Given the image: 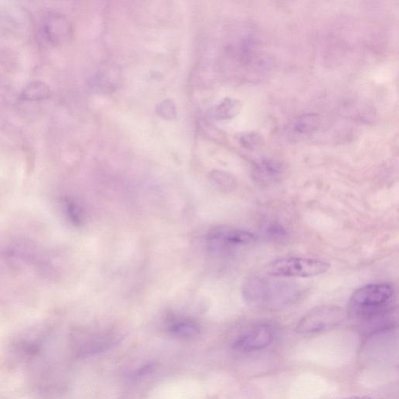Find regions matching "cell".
Listing matches in <instances>:
<instances>
[{"instance_id": "obj_1", "label": "cell", "mask_w": 399, "mask_h": 399, "mask_svg": "<svg viewBox=\"0 0 399 399\" xmlns=\"http://www.w3.org/2000/svg\"><path fill=\"white\" fill-rule=\"evenodd\" d=\"M251 277L243 286V297L249 305L259 308L278 309L294 303L299 289L293 282L278 278Z\"/></svg>"}, {"instance_id": "obj_2", "label": "cell", "mask_w": 399, "mask_h": 399, "mask_svg": "<svg viewBox=\"0 0 399 399\" xmlns=\"http://www.w3.org/2000/svg\"><path fill=\"white\" fill-rule=\"evenodd\" d=\"M395 290L388 283H374L362 286L353 293L350 300V312L362 322L389 309Z\"/></svg>"}, {"instance_id": "obj_3", "label": "cell", "mask_w": 399, "mask_h": 399, "mask_svg": "<svg viewBox=\"0 0 399 399\" xmlns=\"http://www.w3.org/2000/svg\"><path fill=\"white\" fill-rule=\"evenodd\" d=\"M330 267V263L324 259L288 257L272 261L266 271L275 278H310L327 272Z\"/></svg>"}, {"instance_id": "obj_4", "label": "cell", "mask_w": 399, "mask_h": 399, "mask_svg": "<svg viewBox=\"0 0 399 399\" xmlns=\"http://www.w3.org/2000/svg\"><path fill=\"white\" fill-rule=\"evenodd\" d=\"M347 312L342 308L323 305L311 309L296 325V331L312 334L329 330L346 321Z\"/></svg>"}, {"instance_id": "obj_5", "label": "cell", "mask_w": 399, "mask_h": 399, "mask_svg": "<svg viewBox=\"0 0 399 399\" xmlns=\"http://www.w3.org/2000/svg\"><path fill=\"white\" fill-rule=\"evenodd\" d=\"M256 236L251 232L228 226H217L208 231L207 244L210 251L227 253L255 243Z\"/></svg>"}, {"instance_id": "obj_6", "label": "cell", "mask_w": 399, "mask_h": 399, "mask_svg": "<svg viewBox=\"0 0 399 399\" xmlns=\"http://www.w3.org/2000/svg\"><path fill=\"white\" fill-rule=\"evenodd\" d=\"M275 330L270 324H259L239 336L233 343L235 350L253 353L265 349L274 340Z\"/></svg>"}, {"instance_id": "obj_7", "label": "cell", "mask_w": 399, "mask_h": 399, "mask_svg": "<svg viewBox=\"0 0 399 399\" xmlns=\"http://www.w3.org/2000/svg\"><path fill=\"white\" fill-rule=\"evenodd\" d=\"M39 30L42 39L51 46L63 44L72 33L70 21L60 13H49L42 19Z\"/></svg>"}, {"instance_id": "obj_8", "label": "cell", "mask_w": 399, "mask_h": 399, "mask_svg": "<svg viewBox=\"0 0 399 399\" xmlns=\"http://www.w3.org/2000/svg\"><path fill=\"white\" fill-rule=\"evenodd\" d=\"M285 165L273 159L265 158L253 163L252 176L260 184H271L280 180L284 175Z\"/></svg>"}, {"instance_id": "obj_9", "label": "cell", "mask_w": 399, "mask_h": 399, "mask_svg": "<svg viewBox=\"0 0 399 399\" xmlns=\"http://www.w3.org/2000/svg\"><path fill=\"white\" fill-rule=\"evenodd\" d=\"M242 110L241 101L234 98H226L217 105L214 111L217 120H227L236 117Z\"/></svg>"}, {"instance_id": "obj_10", "label": "cell", "mask_w": 399, "mask_h": 399, "mask_svg": "<svg viewBox=\"0 0 399 399\" xmlns=\"http://www.w3.org/2000/svg\"><path fill=\"white\" fill-rule=\"evenodd\" d=\"M51 96L49 87L40 81L33 82L27 84L21 91L20 98L27 101H42L49 99Z\"/></svg>"}, {"instance_id": "obj_11", "label": "cell", "mask_w": 399, "mask_h": 399, "mask_svg": "<svg viewBox=\"0 0 399 399\" xmlns=\"http://www.w3.org/2000/svg\"><path fill=\"white\" fill-rule=\"evenodd\" d=\"M169 331L172 335L178 337H194L201 331L200 326L191 319L181 318L170 324Z\"/></svg>"}, {"instance_id": "obj_12", "label": "cell", "mask_w": 399, "mask_h": 399, "mask_svg": "<svg viewBox=\"0 0 399 399\" xmlns=\"http://www.w3.org/2000/svg\"><path fill=\"white\" fill-rule=\"evenodd\" d=\"M321 125L320 115L316 113H308L296 119L293 125V132L306 135L312 134Z\"/></svg>"}, {"instance_id": "obj_13", "label": "cell", "mask_w": 399, "mask_h": 399, "mask_svg": "<svg viewBox=\"0 0 399 399\" xmlns=\"http://www.w3.org/2000/svg\"><path fill=\"white\" fill-rule=\"evenodd\" d=\"M343 112L349 114L352 118L367 121L373 119L374 115L372 106H369V104L362 101H352V103H350V106L343 107Z\"/></svg>"}, {"instance_id": "obj_14", "label": "cell", "mask_w": 399, "mask_h": 399, "mask_svg": "<svg viewBox=\"0 0 399 399\" xmlns=\"http://www.w3.org/2000/svg\"><path fill=\"white\" fill-rule=\"evenodd\" d=\"M209 179L215 188L222 191H232L237 186L236 179L227 172L214 170L210 173Z\"/></svg>"}, {"instance_id": "obj_15", "label": "cell", "mask_w": 399, "mask_h": 399, "mask_svg": "<svg viewBox=\"0 0 399 399\" xmlns=\"http://www.w3.org/2000/svg\"><path fill=\"white\" fill-rule=\"evenodd\" d=\"M65 208H66L68 215L72 223L80 226V224L84 222L85 215L83 208L77 205L76 202L72 200L66 201L65 202Z\"/></svg>"}, {"instance_id": "obj_16", "label": "cell", "mask_w": 399, "mask_h": 399, "mask_svg": "<svg viewBox=\"0 0 399 399\" xmlns=\"http://www.w3.org/2000/svg\"><path fill=\"white\" fill-rule=\"evenodd\" d=\"M263 143L264 139L262 135L256 132L245 133L241 137L242 146L248 150H255L260 147Z\"/></svg>"}, {"instance_id": "obj_17", "label": "cell", "mask_w": 399, "mask_h": 399, "mask_svg": "<svg viewBox=\"0 0 399 399\" xmlns=\"http://www.w3.org/2000/svg\"><path fill=\"white\" fill-rule=\"evenodd\" d=\"M158 113L164 119L172 120L176 118V106L171 100H164L158 106Z\"/></svg>"}, {"instance_id": "obj_18", "label": "cell", "mask_w": 399, "mask_h": 399, "mask_svg": "<svg viewBox=\"0 0 399 399\" xmlns=\"http://www.w3.org/2000/svg\"><path fill=\"white\" fill-rule=\"evenodd\" d=\"M267 234L273 239H281L286 235V231L279 224H272L267 229Z\"/></svg>"}, {"instance_id": "obj_19", "label": "cell", "mask_w": 399, "mask_h": 399, "mask_svg": "<svg viewBox=\"0 0 399 399\" xmlns=\"http://www.w3.org/2000/svg\"><path fill=\"white\" fill-rule=\"evenodd\" d=\"M344 399H372V398H369L368 396H353V397L347 398H344Z\"/></svg>"}]
</instances>
